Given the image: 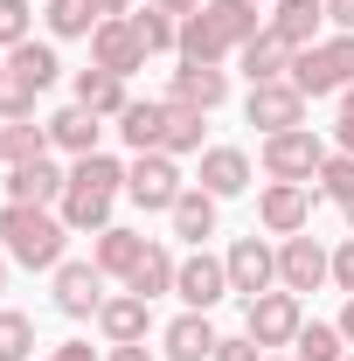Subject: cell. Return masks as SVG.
I'll use <instances>...</instances> for the list:
<instances>
[{"mask_svg": "<svg viewBox=\"0 0 354 361\" xmlns=\"http://www.w3.org/2000/svg\"><path fill=\"white\" fill-rule=\"evenodd\" d=\"M319 21H326V0H278V7H271V35L285 49H312Z\"/></svg>", "mask_w": 354, "mask_h": 361, "instance_id": "obj_18", "label": "cell"}, {"mask_svg": "<svg viewBox=\"0 0 354 361\" xmlns=\"http://www.w3.org/2000/svg\"><path fill=\"white\" fill-rule=\"evenodd\" d=\"M167 216H174V236H188V243H209V236H216V195H209V188H188Z\"/></svg>", "mask_w": 354, "mask_h": 361, "instance_id": "obj_27", "label": "cell"}, {"mask_svg": "<svg viewBox=\"0 0 354 361\" xmlns=\"http://www.w3.org/2000/svg\"><path fill=\"white\" fill-rule=\"evenodd\" d=\"M70 180H77V188H104V195H118V188H126V167H118L111 153H84V160L70 167Z\"/></svg>", "mask_w": 354, "mask_h": 361, "instance_id": "obj_35", "label": "cell"}, {"mask_svg": "<svg viewBox=\"0 0 354 361\" xmlns=\"http://www.w3.org/2000/svg\"><path fill=\"white\" fill-rule=\"evenodd\" d=\"M7 70H14L21 84L49 90V84H56V70H63V63H56V49H49V42H35V35H28L21 49H7Z\"/></svg>", "mask_w": 354, "mask_h": 361, "instance_id": "obj_30", "label": "cell"}, {"mask_svg": "<svg viewBox=\"0 0 354 361\" xmlns=\"http://www.w3.org/2000/svg\"><path fill=\"white\" fill-rule=\"evenodd\" d=\"M49 361H97V355H90L84 341H63V348H56V355H49Z\"/></svg>", "mask_w": 354, "mask_h": 361, "instance_id": "obj_44", "label": "cell"}, {"mask_svg": "<svg viewBox=\"0 0 354 361\" xmlns=\"http://www.w3.org/2000/svg\"><path fill=\"white\" fill-rule=\"evenodd\" d=\"M49 153V126H35V118H7L0 126V160L7 167H28V160H42Z\"/></svg>", "mask_w": 354, "mask_h": 361, "instance_id": "obj_28", "label": "cell"}, {"mask_svg": "<svg viewBox=\"0 0 354 361\" xmlns=\"http://www.w3.org/2000/svg\"><path fill=\"white\" fill-rule=\"evenodd\" d=\"M174 250H167V243H146V250H139V264L126 271V292H139V299H160V292H174Z\"/></svg>", "mask_w": 354, "mask_h": 361, "instance_id": "obj_22", "label": "cell"}, {"mask_svg": "<svg viewBox=\"0 0 354 361\" xmlns=\"http://www.w3.org/2000/svg\"><path fill=\"white\" fill-rule=\"evenodd\" d=\"M0 70H7V63H0Z\"/></svg>", "mask_w": 354, "mask_h": 361, "instance_id": "obj_53", "label": "cell"}, {"mask_svg": "<svg viewBox=\"0 0 354 361\" xmlns=\"http://www.w3.org/2000/svg\"><path fill=\"white\" fill-rule=\"evenodd\" d=\"M35 97H42L35 84H21L14 70H0V126H7V118H28V111H35Z\"/></svg>", "mask_w": 354, "mask_h": 361, "instance_id": "obj_38", "label": "cell"}, {"mask_svg": "<svg viewBox=\"0 0 354 361\" xmlns=\"http://www.w3.org/2000/svg\"><path fill=\"white\" fill-rule=\"evenodd\" d=\"M257 216H264L271 236H299L306 216H312V188H306V180H271L264 202H257Z\"/></svg>", "mask_w": 354, "mask_h": 361, "instance_id": "obj_10", "label": "cell"}, {"mask_svg": "<svg viewBox=\"0 0 354 361\" xmlns=\"http://www.w3.org/2000/svg\"><path fill=\"white\" fill-rule=\"evenodd\" d=\"M312 188L334 195V202H354V153H326L319 174H312Z\"/></svg>", "mask_w": 354, "mask_h": 361, "instance_id": "obj_36", "label": "cell"}, {"mask_svg": "<svg viewBox=\"0 0 354 361\" xmlns=\"http://www.w3.org/2000/svg\"><path fill=\"white\" fill-rule=\"evenodd\" d=\"M42 126H49V146H63V153H77V160L97 153V133H104V126H97V111H84V104H63V111L42 118Z\"/></svg>", "mask_w": 354, "mask_h": 361, "instance_id": "obj_20", "label": "cell"}, {"mask_svg": "<svg viewBox=\"0 0 354 361\" xmlns=\"http://www.w3.org/2000/svg\"><path fill=\"white\" fill-rule=\"evenodd\" d=\"M292 348H299V361H348L341 326H319V319H312V326H299V341H292Z\"/></svg>", "mask_w": 354, "mask_h": 361, "instance_id": "obj_34", "label": "cell"}, {"mask_svg": "<svg viewBox=\"0 0 354 361\" xmlns=\"http://www.w3.org/2000/svg\"><path fill=\"white\" fill-rule=\"evenodd\" d=\"M126 195H133L139 209H174L181 195V167H174V153H139L133 167H126Z\"/></svg>", "mask_w": 354, "mask_h": 361, "instance_id": "obj_5", "label": "cell"}, {"mask_svg": "<svg viewBox=\"0 0 354 361\" xmlns=\"http://www.w3.org/2000/svg\"><path fill=\"white\" fill-rule=\"evenodd\" d=\"M77 104L97 111V118H118L133 97H126V77H111V70H97V63H90L84 77H77Z\"/></svg>", "mask_w": 354, "mask_h": 361, "instance_id": "obj_26", "label": "cell"}, {"mask_svg": "<svg viewBox=\"0 0 354 361\" xmlns=\"http://www.w3.org/2000/svg\"><path fill=\"white\" fill-rule=\"evenodd\" d=\"M222 264H229V292H243V299H257V292L278 285V250L257 243V236H236Z\"/></svg>", "mask_w": 354, "mask_h": 361, "instance_id": "obj_8", "label": "cell"}, {"mask_svg": "<svg viewBox=\"0 0 354 361\" xmlns=\"http://www.w3.org/2000/svg\"><path fill=\"white\" fill-rule=\"evenodd\" d=\"M202 14H209V28H216L229 49H243V42H257L271 21L257 14V0H202Z\"/></svg>", "mask_w": 354, "mask_h": 361, "instance_id": "obj_17", "label": "cell"}, {"mask_svg": "<svg viewBox=\"0 0 354 361\" xmlns=\"http://www.w3.org/2000/svg\"><path fill=\"white\" fill-rule=\"evenodd\" d=\"M334 278H341V292H354V236L334 250Z\"/></svg>", "mask_w": 354, "mask_h": 361, "instance_id": "obj_41", "label": "cell"}, {"mask_svg": "<svg viewBox=\"0 0 354 361\" xmlns=\"http://www.w3.org/2000/svg\"><path fill=\"white\" fill-rule=\"evenodd\" d=\"M292 84L306 97H334V90L354 84V35H334V42H312L292 56Z\"/></svg>", "mask_w": 354, "mask_h": 361, "instance_id": "obj_2", "label": "cell"}, {"mask_svg": "<svg viewBox=\"0 0 354 361\" xmlns=\"http://www.w3.org/2000/svg\"><path fill=\"white\" fill-rule=\"evenodd\" d=\"M341 118H354V84H348V90H341Z\"/></svg>", "mask_w": 354, "mask_h": 361, "instance_id": "obj_49", "label": "cell"}, {"mask_svg": "<svg viewBox=\"0 0 354 361\" xmlns=\"http://www.w3.org/2000/svg\"><path fill=\"white\" fill-rule=\"evenodd\" d=\"M202 118H209V111L167 104V146H160V153H202Z\"/></svg>", "mask_w": 354, "mask_h": 361, "instance_id": "obj_33", "label": "cell"}, {"mask_svg": "<svg viewBox=\"0 0 354 361\" xmlns=\"http://www.w3.org/2000/svg\"><path fill=\"white\" fill-rule=\"evenodd\" d=\"M97 7V21H118V14H133V0H90Z\"/></svg>", "mask_w": 354, "mask_h": 361, "instance_id": "obj_45", "label": "cell"}, {"mask_svg": "<svg viewBox=\"0 0 354 361\" xmlns=\"http://www.w3.org/2000/svg\"><path fill=\"white\" fill-rule=\"evenodd\" d=\"M216 326H209V313H181L174 326H167V361H216Z\"/></svg>", "mask_w": 354, "mask_h": 361, "instance_id": "obj_21", "label": "cell"}, {"mask_svg": "<svg viewBox=\"0 0 354 361\" xmlns=\"http://www.w3.org/2000/svg\"><path fill=\"white\" fill-rule=\"evenodd\" d=\"M341 153H354V118H341Z\"/></svg>", "mask_w": 354, "mask_h": 361, "instance_id": "obj_48", "label": "cell"}, {"mask_svg": "<svg viewBox=\"0 0 354 361\" xmlns=\"http://www.w3.org/2000/svg\"><path fill=\"white\" fill-rule=\"evenodd\" d=\"M326 21H334L341 35H354V0H326Z\"/></svg>", "mask_w": 354, "mask_h": 361, "instance_id": "obj_42", "label": "cell"}, {"mask_svg": "<svg viewBox=\"0 0 354 361\" xmlns=\"http://www.w3.org/2000/svg\"><path fill=\"white\" fill-rule=\"evenodd\" d=\"M174 56H181V63H222V56H229V42L209 28V14L195 7V14H181V49H174Z\"/></svg>", "mask_w": 354, "mask_h": 361, "instance_id": "obj_29", "label": "cell"}, {"mask_svg": "<svg viewBox=\"0 0 354 361\" xmlns=\"http://www.w3.org/2000/svg\"><path fill=\"white\" fill-rule=\"evenodd\" d=\"M341 209H348V229H354V202H341Z\"/></svg>", "mask_w": 354, "mask_h": 361, "instance_id": "obj_51", "label": "cell"}, {"mask_svg": "<svg viewBox=\"0 0 354 361\" xmlns=\"http://www.w3.org/2000/svg\"><path fill=\"white\" fill-rule=\"evenodd\" d=\"M111 202H118V195H104V188H77V180H70L63 202H56V216H63L70 229H90V236H97V229H111Z\"/></svg>", "mask_w": 354, "mask_h": 361, "instance_id": "obj_19", "label": "cell"}, {"mask_svg": "<svg viewBox=\"0 0 354 361\" xmlns=\"http://www.w3.org/2000/svg\"><path fill=\"white\" fill-rule=\"evenodd\" d=\"M63 243H70V223L49 216V209H28V202H7L0 209V250L28 271H56L63 264Z\"/></svg>", "mask_w": 354, "mask_h": 361, "instance_id": "obj_1", "label": "cell"}, {"mask_svg": "<svg viewBox=\"0 0 354 361\" xmlns=\"http://www.w3.org/2000/svg\"><path fill=\"white\" fill-rule=\"evenodd\" d=\"M243 118H250V126H264V139H271V133H292V126H306V90L292 84V77H278V84H250Z\"/></svg>", "mask_w": 354, "mask_h": 361, "instance_id": "obj_4", "label": "cell"}, {"mask_svg": "<svg viewBox=\"0 0 354 361\" xmlns=\"http://www.w3.org/2000/svg\"><path fill=\"white\" fill-rule=\"evenodd\" d=\"M28 355H35V319L0 313V361H28Z\"/></svg>", "mask_w": 354, "mask_h": 361, "instance_id": "obj_37", "label": "cell"}, {"mask_svg": "<svg viewBox=\"0 0 354 361\" xmlns=\"http://www.w3.org/2000/svg\"><path fill=\"white\" fill-rule=\"evenodd\" d=\"M348 361H354V355H348Z\"/></svg>", "mask_w": 354, "mask_h": 361, "instance_id": "obj_54", "label": "cell"}, {"mask_svg": "<svg viewBox=\"0 0 354 361\" xmlns=\"http://www.w3.org/2000/svg\"><path fill=\"white\" fill-rule=\"evenodd\" d=\"M222 97H229V77H222L216 63H181L174 90H167V104H188V111H216Z\"/></svg>", "mask_w": 354, "mask_h": 361, "instance_id": "obj_14", "label": "cell"}, {"mask_svg": "<svg viewBox=\"0 0 354 361\" xmlns=\"http://www.w3.org/2000/svg\"><path fill=\"white\" fill-rule=\"evenodd\" d=\"M139 250H146V236H139V229H97V250H90V264L104 271V278H126V271L139 264Z\"/></svg>", "mask_w": 354, "mask_h": 361, "instance_id": "obj_25", "label": "cell"}, {"mask_svg": "<svg viewBox=\"0 0 354 361\" xmlns=\"http://www.w3.org/2000/svg\"><path fill=\"white\" fill-rule=\"evenodd\" d=\"M63 188H70V174L56 167V160H28V167H14L7 174V202H28V209H49V202H63Z\"/></svg>", "mask_w": 354, "mask_h": 361, "instance_id": "obj_13", "label": "cell"}, {"mask_svg": "<svg viewBox=\"0 0 354 361\" xmlns=\"http://www.w3.org/2000/svg\"><path fill=\"white\" fill-rule=\"evenodd\" d=\"M49 35H56V42H70V35H90V28H97V7H90V0H49Z\"/></svg>", "mask_w": 354, "mask_h": 361, "instance_id": "obj_31", "label": "cell"}, {"mask_svg": "<svg viewBox=\"0 0 354 361\" xmlns=\"http://www.w3.org/2000/svg\"><path fill=\"white\" fill-rule=\"evenodd\" d=\"M236 56H243V77H250V84H278V77H292V56H299V49H285V42L264 28L257 42H243Z\"/></svg>", "mask_w": 354, "mask_h": 361, "instance_id": "obj_23", "label": "cell"}, {"mask_svg": "<svg viewBox=\"0 0 354 361\" xmlns=\"http://www.w3.org/2000/svg\"><path fill=\"white\" fill-rule=\"evenodd\" d=\"M334 278V257L312 243V236H285V250H278V285L285 292H319Z\"/></svg>", "mask_w": 354, "mask_h": 361, "instance_id": "obj_9", "label": "cell"}, {"mask_svg": "<svg viewBox=\"0 0 354 361\" xmlns=\"http://www.w3.org/2000/svg\"><path fill=\"white\" fill-rule=\"evenodd\" d=\"M264 361H271V355H264ZM292 361H299V355H292Z\"/></svg>", "mask_w": 354, "mask_h": 361, "instance_id": "obj_52", "label": "cell"}, {"mask_svg": "<svg viewBox=\"0 0 354 361\" xmlns=\"http://www.w3.org/2000/svg\"><path fill=\"white\" fill-rule=\"evenodd\" d=\"M216 361H264V348L250 334H236V341H216Z\"/></svg>", "mask_w": 354, "mask_h": 361, "instance_id": "obj_40", "label": "cell"}, {"mask_svg": "<svg viewBox=\"0 0 354 361\" xmlns=\"http://www.w3.org/2000/svg\"><path fill=\"white\" fill-rule=\"evenodd\" d=\"M104 361H153V348H146V341H126V348H111Z\"/></svg>", "mask_w": 354, "mask_h": 361, "instance_id": "obj_43", "label": "cell"}, {"mask_svg": "<svg viewBox=\"0 0 354 361\" xmlns=\"http://www.w3.org/2000/svg\"><path fill=\"white\" fill-rule=\"evenodd\" d=\"M174 292L188 299V313H209L222 292H229V264H222V257H209V250H195V257L174 271Z\"/></svg>", "mask_w": 354, "mask_h": 361, "instance_id": "obj_11", "label": "cell"}, {"mask_svg": "<svg viewBox=\"0 0 354 361\" xmlns=\"http://www.w3.org/2000/svg\"><path fill=\"white\" fill-rule=\"evenodd\" d=\"M56 306L70 319H90L104 306V271L97 264H56Z\"/></svg>", "mask_w": 354, "mask_h": 361, "instance_id": "obj_12", "label": "cell"}, {"mask_svg": "<svg viewBox=\"0 0 354 361\" xmlns=\"http://www.w3.org/2000/svg\"><path fill=\"white\" fill-rule=\"evenodd\" d=\"M133 35L146 42V56H160V49H181V14H160V7H146V14H133Z\"/></svg>", "mask_w": 354, "mask_h": 361, "instance_id": "obj_32", "label": "cell"}, {"mask_svg": "<svg viewBox=\"0 0 354 361\" xmlns=\"http://www.w3.org/2000/svg\"><path fill=\"white\" fill-rule=\"evenodd\" d=\"M319 160H326V146H319L306 126L264 139V174H271V180H312V174H319Z\"/></svg>", "mask_w": 354, "mask_h": 361, "instance_id": "obj_6", "label": "cell"}, {"mask_svg": "<svg viewBox=\"0 0 354 361\" xmlns=\"http://www.w3.org/2000/svg\"><path fill=\"white\" fill-rule=\"evenodd\" d=\"M299 326H306L299 292H257V299L243 306V334H250L257 348H292V341H299Z\"/></svg>", "mask_w": 354, "mask_h": 361, "instance_id": "obj_3", "label": "cell"}, {"mask_svg": "<svg viewBox=\"0 0 354 361\" xmlns=\"http://www.w3.org/2000/svg\"><path fill=\"white\" fill-rule=\"evenodd\" d=\"M146 7H160V14H195L202 0H146Z\"/></svg>", "mask_w": 354, "mask_h": 361, "instance_id": "obj_46", "label": "cell"}, {"mask_svg": "<svg viewBox=\"0 0 354 361\" xmlns=\"http://www.w3.org/2000/svg\"><path fill=\"white\" fill-rule=\"evenodd\" d=\"M341 341L354 348V292H348V306H341Z\"/></svg>", "mask_w": 354, "mask_h": 361, "instance_id": "obj_47", "label": "cell"}, {"mask_svg": "<svg viewBox=\"0 0 354 361\" xmlns=\"http://www.w3.org/2000/svg\"><path fill=\"white\" fill-rule=\"evenodd\" d=\"M118 133H126L133 153H160L167 146V97H133L118 111Z\"/></svg>", "mask_w": 354, "mask_h": 361, "instance_id": "obj_15", "label": "cell"}, {"mask_svg": "<svg viewBox=\"0 0 354 361\" xmlns=\"http://www.w3.org/2000/svg\"><path fill=\"white\" fill-rule=\"evenodd\" d=\"M202 188H209V195H243V188H250V160H243V153H236V146H209V153H202Z\"/></svg>", "mask_w": 354, "mask_h": 361, "instance_id": "obj_24", "label": "cell"}, {"mask_svg": "<svg viewBox=\"0 0 354 361\" xmlns=\"http://www.w3.org/2000/svg\"><path fill=\"white\" fill-rule=\"evenodd\" d=\"M97 326H104V341H111V348H126V341H146V326H153V299H139V292H118V299H104V306H97Z\"/></svg>", "mask_w": 354, "mask_h": 361, "instance_id": "obj_16", "label": "cell"}, {"mask_svg": "<svg viewBox=\"0 0 354 361\" xmlns=\"http://www.w3.org/2000/svg\"><path fill=\"white\" fill-rule=\"evenodd\" d=\"M0 285H7V250H0Z\"/></svg>", "mask_w": 354, "mask_h": 361, "instance_id": "obj_50", "label": "cell"}, {"mask_svg": "<svg viewBox=\"0 0 354 361\" xmlns=\"http://www.w3.org/2000/svg\"><path fill=\"white\" fill-rule=\"evenodd\" d=\"M28 42V0H0V49Z\"/></svg>", "mask_w": 354, "mask_h": 361, "instance_id": "obj_39", "label": "cell"}, {"mask_svg": "<svg viewBox=\"0 0 354 361\" xmlns=\"http://www.w3.org/2000/svg\"><path fill=\"white\" fill-rule=\"evenodd\" d=\"M90 63H97V70H111V77L146 70V42L133 35V14H118V21H97V28H90Z\"/></svg>", "mask_w": 354, "mask_h": 361, "instance_id": "obj_7", "label": "cell"}]
</instances>
